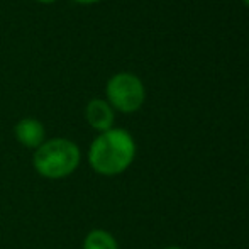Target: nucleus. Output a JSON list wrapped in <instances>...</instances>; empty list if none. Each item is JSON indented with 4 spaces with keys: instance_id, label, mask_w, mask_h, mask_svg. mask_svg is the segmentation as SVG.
<instances>
[{
    "instance_id": "f257e3e1",
    "label": "nucleus",
    "mask_w": 249,
    "mask_h": 249,
    "mask_svg": "<svg viewBox=\"0 0 249 249\" xmlns=\"http://www.w3.org/2000/svg\"><path fill=\"white\" fill-rule=\"evenodd\" d=\"M136 158V141L125 129L112 127L100 132L89 148V164L102 177L124 173Z\"/></svg>"
},
{
    "instance_id": "f03ea898",
    "label": "nucleus",
    "mask_w": 249,
    "mask_h": 249,
    "mask_svg": "<svg viewBox=\"0 0 249 249\" xmlns=\"http://www.w3.org/2000/svg\"><path fill=\"white\" fill-rule=\"evenodd\" d=\"M82 151L78 144L66 138L46 139L33 154V166L46 180H63L78 170Z\"/></svg>"
},
{
    "instance_id": "7ed1b4c3",
    "label": "nucleus",
    "mask_w": 249,
    "mask_h": 249,
    "mask_svg": "<svg viewBox=\"0 0 249 249\" xmlns=\"http://www.w3.org/2000/svg\"><path fill=\"white\" fill-rule=\"evenodd\" d=\"M105 93H107V102L110 104V107L124 114H132L139 110L146 99V90L141 78L127 71L112 76L107 82Z\"/></svg>"
},
{
    "instance_id": "20e7f679",
    "label": "nucleus",
    "mask_w": 249,
    "mask_h": 249,
    "mask_svg": "<svg viewBox=\"0 0 249 249\" xmlns=\"http://www.w3.org/2000/svg\"><path fill=\"white\" fill-rule=\"evenodd\" d=\"M14 134L16 139L27 149L36 151L46 141V129L41 121L34 117H24L14 127Z\"/></svg>"
},
{
    "instance_id": "39448f33",
    "label": "nucleus",
    "mask_w": 249,
    "mask_h": 249,
    "mask_svg": "<svg viewBox=\"0 0 249 249\" xmlns=\"http://www.w3.org/2000/svg\"><path fill=\"white\" fill-rule=\"evenodd\" d=\"M85 117L90 127L99 132H105L114 127V108L110 107L107 100L92 99L85 107Z\"/></svg>"
},
{
    "instance_id": "423d86ee",
    "label": "nucleus",
    "mask_w": 249,
    "mask_h": 249,
    "mask_svg": "<svg viewBox=\"0 0 249 249\" xmlns=\"http://www.w3.org/2000/svg\"><path fill=\"white\" fill-rule=\"evenodd\" d=\"M82 249H119V243L108 231L92 229L83 239Z\"/></svg>"
},
{
    "instance_id": "0eeeda50",
    "label": "nucleus",
    "mask_w": 249,
    "mask_h": 249,
    "mask_svg": "<svg viewBox=\"0 0 249 249\" xmlns=\"http://www.w3.org/2000/svg\"><path fill=\"white\" fill-rule=\"evenodd\" d=\"M75 2L85 3V5H90V3H97V2H100V0H75Z\"/></svg>"
},
{
    "instance_id": "6e6552de",
    "label": "nucleus",
    "mask_w": 249,
    "mask_h": 249,
    "mask_svg": "<svg viewBox=\"0 0 249 249\" xmlns=\"http://www.w3.org/2000/svg\"><path fill=\"white\" fill-rule=\"evenodd\" d=\"M37 2H41V3H53V2H56V0H37Z\"/></svg>"
},
{
    "instance_id": "1a4fd4ad",
    "label": "nucleus",
    "mask_w": 249,
    "mask_h": 249,
    "mask_svg": "<svg viewBox=\"0 0 249 249\" xmlns=\"http://www.w3.org/2000/svg\"><path fill=\"white\" fill-rule=\"evenodd\" d=\"M166 249H183V248H178V246H170V248H166Z\"/></svg>"
},
{
    "instance_id": "9d476101",
    "label": "nucleus",
    "mask_w": 249,
    "mask_h": 249,
    "mask_svg": "<svg viewBox=\"0 0 249 249\" xmlns=\"http://www.w3.org/2000/svg\"><path fill=\"white\" fill-rule=\"evenodd\" d=\"M243 2H244V3H246V5L249 7V0H243Z\"/></svg>"
}]
</instances>
